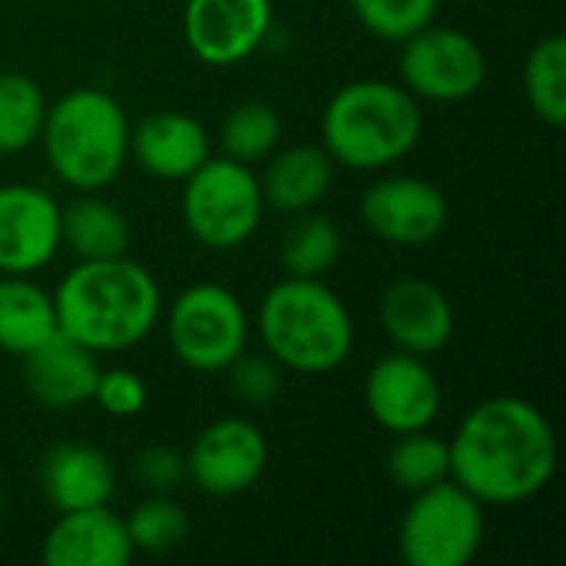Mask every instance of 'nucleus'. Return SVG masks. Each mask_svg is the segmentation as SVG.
Returning a JSON list of instances; mask_svg holds the SVG:
<instances>
[{"label":"nucleus","mask_w":566,"mask_h":566,"mask_svg":"<svg viewBox=\"0 0 566 566\" xmlns=\"http://www.w3.org/2000/svg\"><path fill=\"white\" fill-rule=\"evenodd\" d=\"M60 245H66L80 262L116 259L129 252V222L106 199L83 196L60 209Z\"/></svg>","instance_id":"22"},{"label":"nucleus","mask_w":566,"mask_h":566,"mask_svg":"<svg viewBox=\"0 0 566 566\" xmlns=\"http://www.w3.org/2000/svg\"><path fill=\"white\" fill-rule=\"evenodd\" d=\"M56 325L90 348L126 352L139 345L163 315V292L146 265L129 255L73 265L53 292Z\"/></svg>","instance_id":"2"},{"label":"nucleus","mask_w":566,"mask_h":566,"mask_svg":"<svg viewBox=\"0 0 566 566\" xmlns=\"http://www.w3.org/2000/svg\"><path fill=\"white\" fill-rule=\"evenodd\" d=\"M60 252V202L27 182L0 186V275H33Z\"/></svg>","instance_id":"14"},{"label":"nucleus","mask_w":566,"mask_h":566,"mask_svg":"<svg viewBox=\"0 0 566 566\" xmlns=\"http://www.w3.org/2000/svg\"><path fill=\"white\" fill-rule=\"evenodd\" d=\"M182 182V222L196 242L216 252H232L255 235L265 202L259 176L245 163L209 156Z\"/></svg>","instance_id":"6"},{"label":"nucleus","mask_w":566,"mask_h":566,"mask_svg":"<svg viewBox=\"0 0 566 566\" xmlns=\"http://www.w3.org/2000/svg\"><path fill=\"white\" fill-rule=\"evenodd\" d=\"M146 381L129 371V368H109L103 371L99 368V378H96V388H93V401L99 405L103 415L109 418H136L143 415L146 408Z\"/></svg>","instance_id":"31"},{"label":"nucleus","mask_w":566,"mask_h":566,"mask_svg":"<svg viewBox=\"0 0 566 566\" xmlns=\"http://www.w3.org/2000/svg\"><path fill=\"white\" fill-rule=\"evenodd\" d=\"M418 96L398 83L355 80L342 86L322 113V143L332 163L375 172L401 163L421 139Z\"/></svg>","instance_id":"3"},{"label":"nucleus","mask_w":566,"mask_h":566,"mask_svg":"<svg viewBox=\"0 0 566 566\" xmlns=\"http://www.w3.org/2000/svg\"><path fill=\"white\" fill-rule=\"evenodd\" d=\"M361 222L381 242L418 249L448 229V199L428 179L385 176L365 189Z\"/></svg>","instance_id":"11"},{"label":"nucleus","mask_w":566,"mask_h":566,"mask_svg":"<svg viewBox=\"0 0 566 566\" xmlns=\"http://www.w3.org/2000/svg\"><path fill=\"white\" fill-rule=\"evenodd\" d=\"M56 332L53 295L27 275H0V352L27 355Z\"/></svg>","instance_id":"21"},{"label":"nucleus","mask_w":566,"mask_h":566,"mask_svg":"<svg viewBox=\"0 0 566 566\" xmlns=\"http://www.w3.org/2000/svg\"><path fill=\"white\" fill-rule=\"evenodd\" d=\"M335 163L325 146H292L269 159L259 189L262 202L275 212L298 216L315 209L332 189Z\"/></svg>","instance_id":"20"},{"label":"nucleus","mask_w":566,"mask_h":566,"mask_svg":"<svg viewBox=\"0 0 566 566\" xmlns=\"http://www.w3.org/2000/svg\"><path fill=\"white\" fill-rule=\"evenodd\" d=\"M282 365L269 355H249L242 352L226 371H229V385L235 391L239 401L245 405H269L279 391H282Z\"/></svg>","instance_id":"30"},{"label":"nucleus","mask_w":566,"mask_h":566,"mask_svg":"<svg viewBox=\"0 0 566 566\" xmlns=\"http://www.w3.org/2000/svg\"><path fill=\"white\" fill-rule=\"evenodd\" d=\"M133 478L149 494H169L186 481V454L169 444H149L133 454Z\"/></svg>","instance_id":"32"},{"label":"nucleus","mask_w":566,"mask_h":566,"mask_svg":"<svg viewBox=\"0 0 566 566\" xmlns=\"http://www.w3.org/2000/svg\"><path fill=\"white\" fill-rule=\"evenodd\" d=\"M272 30V0H186V46L209 66L249 60Z\"/></svg>","instance_id":"13"},{"label":"nucleus","mask_w":566,"mask_h":566,"mask_svg":"<svg viewBox=\"0 0 566 566\" xmlns=\"http://www.w3.org/2000/svg\"><path fill=\"white\" fill-rule=\"evenodd\" d=\"M342 255V229L318 212H298L282 235V269L292 279H322Z\"/></svg>","instance_id":"23"},{"label":"nucleus","mask_w":566,"mask_h":566,"mask_svg":"<svg viewBox=\"0 0 566 566\" xmlns=\"http://www.w3.org/2000/svg\"><path fill=\"white\" fill-rule=\"evenodd\" d=\"M441 0H352L355 17L365 30L388 43H405L428 23H434Z\"/></svg>","instance_id":"29"},{"label":"nucleus","mask_w":566,"mask_h":566,"mask_svg":"<svg viewBox=\"0 0 566 566\" xmlns=\"http://www.w3.org/2000/svg\"><path fill=\"white\" fill-rule=\"evenodd\" d=\"M269 464V441L249 418H219L186 454V481L209 497H235L259 484Z\"/></svg>","instance_id":"10"},{"label":"nucleus","mask_w":566,"mask_h":566,"mask_svg":"<svg viewBox=\"0 0 566 566\" xmlns=\"http://www.w3.org/2000/svg\"><path fill=\"white\" fill-rule=\"evenodd\" d=\"M401 517L398 551L408 566H468L484 547V504L454 481L411 494Z\"/></svg>","instance_id":"7"},{"label":"nucleus","mask_w":566,"mask_h":566,"mask_svg":"<svg viewBox=\"0 0 566 566\" xmlns=\"http://www.w3.org/2000/svg\"><path fill=\"white\" fill-rule=\"evenodd\" d=\"M265 352L292 371L328 375L355 348V325L345 302L322 279H282L259 305Z\"/></svg>","instance_id":"4"},{"label":"nucleus","mask_w":566,"mask_h":566,"mask_svg":"<svg viewBox=\"0 0 566 566\" xmlns=\"http://www.w3.org/2000/svg\"><path fill=\"white\" fill-rule=\"evenodd\" d=\"M524 96L534 116L554 129L566 126V40L560 33L541 40L524 63Z\"/></svg>","instance_id":"24"},{"label":"nucleus","mask_w":566,"mask_h":566,"mask_svg":"<svg viewBox=\"0 0 566 566\" xmlns=\"http://www.w3.org/2000/svg\"><path fill=\"white\" fill-rule=\"evenodd\" d=\"M385 468H388V478L395 481V488L418 494L441 481H451V448H448V441H441L428 431L398 434L395 448L388 451Z\"/></svg>","instance_id":"25"},{"label":"nucleus","mask_w":566,"mask_h":566,"mask_svg":"<svg viewBox=\"0 0 566 566\" xmlns=\"http://www.w3.org/2000/svg\"><path fill=\"white\" fill-rule=\"evenodd\" d=\"M378 318L398 352L434 355L454 338V305L428 279H398L381 292Z\"/></svg>","instance_id":"15"},{"label":"nucleus","mask_w":566,"mask_h":566,"mask_svg":"<svg viewBox=\"0 0 566 566\" xmlns=\"http://www.w3.org/2000/svg\"><path fill=\"white\" fill-rule=\"evenodd\" d=\"M365 408L395 438L428 431L441 415V381L421 355H388L365 378Z\"/></svg>","instance_id":"12"},{"label":"nucleus","mask_w":566,"mask_h":566,"mask_svg":"<svg viewBox=\"0 0 566 566\" xmlns=\"http://www.w3.org/2000/svg\"><path fill=\"white\" fill-rule=\"evenodd\" d=\"M126 531H129L133 551L169 554L182 547V541L189 537V514L169 494H149L126 517Z\"/></svg>","instance_id":"28"},{"label":"nucleus","mask_w":566,"mask_h":566,"mask_svg":"<svg viewBox=\"0 0 566 566\" xmlns=\"http://www.w3.org/2000/svg\"><path fill=\"white\" fill-rule=\"evenodd\" d=\"M169 345L192 371H226L249 345L245 305L226 285H189L169 308Z\"/></svg>","instance_id":"8"},{"label":"nucleus","mask_w":566,"mask_h":566,"mask_svg":"<svg viewBox=\"0 0 566 566\" xmlns=\"http://www.w3.org/2000/svg\"><path fill=\"white\" fill-rule=\"evenodd\" d=\"M279 139H282V119H279L275 106L259 103V99L232 106L219 129L222 153L245 166L269 159L272 149L279 146Z\"/></svg>","instance_id":"27"},{"label":"nucleus","mask_w":566,"mask_h":566,"mask_svg":"<svg viewBox=\"0 0 566 566\" xmlns=\"http://www.w3.org/2000/svg\"><path fill=\"white\" fill-rule=\"evenodd\" d=\"M133 554L126 521L106 504L60 514L40 551L46 566H126Z\"/></svg>","instance_id":"17"},{"label":"nucleus","mask_w":566,"mask_h":566,"mask_svg":"<svg viewBox=\"0 0 566 566\" xmlns=\"http://www.w3.org/2000/svg\"><path fill=\"white\" fill-rule=\"evenodd\" d=\"M401 80L411 96L434 103H461L474 96L488 80V56L481 43L458 30L428 23L405 40Z\"/></svg>","instance_id":"9"},{"label":"nucleus","mask_w":566,"mask_h":566,"mask_svg":"<svg viewBox=\"0 0 566 566\" xmlns=\"http://www.w3.org/2000/svg\"><path fill=\"white\" fill-rule=\"evenodd\" d=\"M23 358V385L30 398L50 411H73L93 401V388L99 378L96 355L73 342L70 335L56 332Z\"/></svg>","instance_id":"16"},{"label":"nucleus","mask_w":566,"mask_h":566,"mask_svg":"<svg viewBox=\"0 0 566 566\" xmlns=\"http://www.w3.org/2000/svg\"><path fill=\"white\" fill-rule=\"evenodd\" d=\"M129 156L149 176L182 182L209 159V133L189 113H153L129 129Z\"/></svg>","instance_id":"18"},{"label":"nucleus","mask_w":566,"mask_h":566,"mask_svg":"<svg viewBox=\"0 0 566 566\" xmlns=\"http://www.w3.org/2000/svg\"><path fill=\"white\" fill-rule=\"evenodd\" d=\"M129 119L116 96L103 90H70L53 106L40 129L50 169L80 192L106 189L129 159Z\"/></svg>","instance_id":"5"},{"label":"nucleus","mask_w":566,"mask_h":566,"mask_svg":"<svg viewBox=\"0 0 566 566\" xmlns=\"http://www.w3.org/2000/svg\"><path fill=\"white\" fill-rule=\"evenodd\" d=\"M40 488L56 514L99 507L116 494V471L93 444H56L43 454Z\"/></svg>","instance_id":"19"},{"label":"nucleus","mask_w":566,"mask_h":566,"mask_svg":"<svg viewBox=\"0 0 566 566\" xmlns=\"http://www.w3.org/2000/svg\"><path fill=\"white\" fill-rule=\"evenodd\" d=\"M46 99L36 80L0 73V153H23L40 139Z\"/></svg>","instance_id":"26"},{"label":"nucleus","mask_w":566,"mask_h":566,"mask_svg":"<svg viewBox=\"0 0 566 566\" xmlns=\"http://www.w3.org/2000/svg\"><path fill=\"white\" fill-rule=\"evenodd\" d=\"M448 448L451 481L491 507L537 497L557 471V434L547 415L514 395L474 405Z\"/></svg>","instance_id":"1"}]
</instances>
